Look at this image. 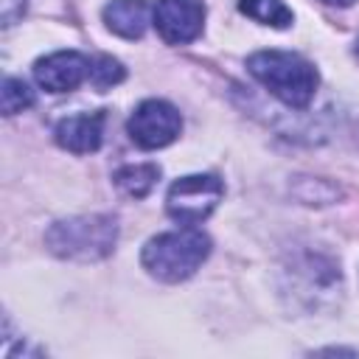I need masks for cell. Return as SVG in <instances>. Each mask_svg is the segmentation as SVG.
Here are the masks:
<instances>
[{
	"label": "cell",
	"mask_w": 359,
	"mask_h": 359,
	"mask_svg": "<svg viewBox=\"0 0 359 359\" xmlns=\"http://www.w3.org/2000/svg\"><path fill=\"white\" fill-rule=\"evenodd\" d=\"M25 11V0H3V25H14Z\"/></svg>",
	"instance_id": "cell-14"
},
{
	"label": "cell",
	"mask_w": 359,
	"mask_h": 359,
	"mask_svg": "<svg viewBox=\"0 0 359 359\" xmlns=\"http://www.w3.org/2000/svg\"><path fill=\"white\" fill-rule=\"evenodd\" d=\"M238 11L272 28L292 25V11L283 6V0H238Z\"/></svg>",
	"instance_id": "cell-11"
},
{
	"label": "cell",
	"mask_w": 359,
	"mask_h": 359,
	"mask_svg": "<svg viewBox=\"0 0 359 359\" xmlns=\"http://www.w3.org/2000/svg\"><path fill=\"white\" fill-rule=\"evenodd\" d=\"M180 129H182V118H180L177 107L168 101H160V98H149V101L137 104V109L132 112V118L126 123L129 137L140 149H163L177 140Z\"/></svg>",
	"instance_id": "cell-5"
},
{
	"label": "cell",
	"mask_w": 359,
	"mask_h": 359,
	"mask_svg": "<svg viewBox=\"0 0 359 359\" xmlns=\"http://www.w3.org/2000/svg\"><path fill=\"white\" fill-rule=\"evenodd\" d=\"M0 101H3V112L6 115H17V112H22V109H28L34 104V90L22 79H6Z\"/></svg>",
	"instance_id": "cell-12"
},
{
	"label": "cell",
	"mask_w": 359,
	"mask_h": 359,
	"mask_svg": "<svg viewBox=\"0 0 359 359\" xmlns=\"http://www.w3.org/2000/svg\"><path fill=\"white\" fill-rule=\"evenodd\" d=\"M356 53H359V45H356Z\"/></svg>",
	"instance_id": "cell-16"
},
{
	"label": "cell",
	"mask_w": 359,
	"mask_h": 359,
	"mask_svg": "<svg viewBox=\"0 0 359 359\" xmlns=\"http://www.w3.org/2000/svg\"><path fill=\"white\" fill-rule=\"evenodd\" d=\"M323 3H328V6H351L353 0H323Z\"/></svg>",
	"instance_id": "cell-15"
},
{
	"label": "cell",
	"mask_w": 359,
	"mask_h": 359,
	"mask_svg": "<svg viewBox=\"0 0 359 359\" xmlns=\"http://www.w3.org/2000/svg\"><path fill=\"white\" fill-rule=\"evenodd\" d=\"M247 70L286 107L303 109L311 104L320 76L311 62L289 50H258L247 59Z\"/></svg>",
	"instance_id": "cell-1"
},
{
	"label": "cell",
	"mask_w": 359,
	"mask_h": 359,
	"mask_svg": "<svg viewBox=\"0 0 359 359\" xmlns=\"http://www.w3.org/2000/svg\"><path fill=\"white\" fill-rule=\"evenodd\" d=\"M208 255H210V238L202 230L185 227L149 238L140 261L151 278L165 283H180L191 278Z\"/></svg>",
	"instance_id": "cell-2"
},
{
	"label": "cell",
	"mask_w": 359,
	"mask_h": 359,
	"mask_svg": "<svg viewBox=\"0 0 359 359\" xmlns=\"http://www.w3.org/2000/svg\"><path fill=\"white\" fill-rule=\"evenodd\" d=\"M123 76H126V70H123V65L118 59H112V56H95V59H90V81L98 90H107V87L123 81Z\"/></svg>",
	"instance_id": "cell-13"
},
{
	"label": "cell",
	"mask_w": 359,
	"mask_h": 359,
	"mask_svg": "<svg viewBox=\"0 0 359 359\" xmlns=\"http://www.w3.org/2000/svg\"><path fill=\"white\" fill-rule=\"evenodd\" d=\"M104 22L118 36L140 39L149 25V3L146 0H112L104 6Z\"/></svg>",
	"instance_id": "cell-9"
},
{
	"label": "cell",
	"mask_w": 359,
	"mask_h": 359,
	"mask_svg": "<svg viewBox=\"0 0 359 359\" xmlns=\"http://www.w3.org/2000/svg\"><path fill=\"white\" fill-rule=\"evenodd\" d=\"M118 222L107 213L73 216L48 227L45 244L53 255L67 261H101L115 250Z\"/></svg>",
	"instance_id": "cell-3"
},
{
	"label": "cell",
	"mask_w": 359,
	"mask_h": 359,
	"mask_svg": "<svg viewBox=\"0 0 359 359\" xmlns=\"http://www.w3.org/2000/svg\"><path fill=\"white\" fill-rule=\"evenodd\" d=\"M222 194H224V185H222L219 177H213V174H188V177L177 180L168 188L165 210L174 222L185 224V227H194L216 210V205L222 202Z\"/></svg>",
	"instance_id": "cell-4"
},
{
	"label": "cell",
	"mask_w": 359,
	"mask_h": 359,
	"mask_svg": "<svg viewBox=\"0 0 359 359\" xmlns=\"http://www.w3.org/2000/svg\"><path fill=\"white\" fill-rule=\"evenodd\" d=\"M104 112H81L56 123V143L73 154H90L104 140Z\"/></svg>",
	"instance_id": "cell-8"
},
{
	"label": "cell",
	"mask_w": 359,
	"mask_h": 359,
	"mask_svg": "<svg viewBox=\"0 0 359 359\" xmlns=\"http://www.w3.org/2000/svg\"><path fill=\"white\" fill-rule=\"evenodd\" d=\"M160 180V168L154 163H137V165H123L115 171V185L135 199H143Z\"/></svg>",
	"instance_id": "cell-10"
},
{
	"label": "cell",
	"mask_w": 359,
	"mask_h": 359,
	"mask_svg": "<svg viewBox=\"0 0 359 359\" xmlns=\"http://www.w3.org/2000/svg\"><path fill=\"white\" fill-rule=\"evenodd\" d=\"M34 79L48 93H70L90 79V59L76 50H56L34 65Z\"/></svg>",
	"instance_id": "cell-7"
},
{
	"label": "cell",
	"mask_w": 359,
	"mask_h": 359,
	"mask_svg": "<svg viewBox=\"0 0 359 359\" xmlns=\"http://www.w3.org/2000/svg\"><path fill=\"white\" fill-rule=\"evenodd\" d=\"M205 3L202 0H157L154 28L168 45H185L202 34Z\"/></svg>",
	"instance_id": "cell-6"
}]
</instances>
